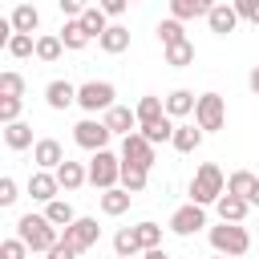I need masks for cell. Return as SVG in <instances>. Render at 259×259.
<instances>
[{
    "instance_id": "8992f818",
    "label": "cell",
    "mask_w": 259,
    "mask_h": 259,
    "mask_svg": "<svg viewBox=\"0 0 259 259\" xmlns=\"http://www.w3.org/2000/svg\"><path fill=\"white\" fill-rule=\"evenodd\" d=\"M113 97H117V89H113L109 81H85V85L77 89V105H81L85 113H105V109H113Z\"/></svg>"
},
{
    "instance_id": "9c48e42d",
    "label": "cell",
    "mask_w": 259,
    "mask_h": 259,
    "mask_svg": "<svg viewBox=\"0 0 259 259\" xmlns=\"http://www.w3.org/2000/svg\"><path fill=\"white\" fill-rule=\"evenodd\" d=\"M121 162L150 170V166L158 162V158H154V142H146L142 134H130V138H121Z\"/></svg>"
},
{
    "instance_id": "2e32d148",
    "label": "cell",
    "mask_w": 259,
    "mask_h": 259,
    "mask_svg": "<svg viewBox=\"0 0 259 259\" xmlns=\"http://www.w3.org/2000/svg\"><path fill=\"white\" fill-rule=\"evenodd\" d=\"M45 101H49V109H69V105H77V85H69V81H49V85H45Z\"/></svg>"
},
{
    "instance_id": "f1b7e54d",
    "label": "cell",
    "mask_w": 259,
    "mask_h": 259,
    "mask_svg": "<svg viewBox=\"0 0 259 259\" xmlns=\"http://www.w3.org/2000/svg\"><path fill=\"white\" fill-rule=\"evenodd\" d=\"M113 251H117L121 259H134V255L142 251V243H138V231H134V227H121V231L113 235Z\"/></svg>"
},
{
    "instance_id": "836d02e7",
    "label": "cell",
    "mask_w": 259,
    "mask_h": 259,
    "mask_svg": "<svg viewBox=\"0 0 259 259\" xmlns=\"http://www.w3.org/2000/svg\"><path fill=\"white\" fill-rule=\"evenodd\" d=\"M158 40H162V49H170V45H182L186 40V32H182V20H162L158 24Z\"/></svg>"
},
{
    "instance_id": "52a82bcc",
    "label": "cell",
    "mask_w": 259,
    "mask_h": 259,
    "mask_svg": "<svg viewBox=\"0 0 259 259\" xmlns=\"http://www.w3.org/2000/svg\"><path fill=\"white\" fill-rule=\"evenodd\" d=\"M109 125L105 121H97V117H85V121H77L73 125V142L81 146V150H89V154H97V150H105L109 146Z\"/></svg>"
},
{
    "instance_id": "f6af8a7d",
    "label": "cell",
    "mask_w": 259,
    "mask_h": 259,
    "mask_svg": "<svg viewBox=\"0 0 259 259\" xmlns=\"http://www.w3.org/2000/svg\"><path fill=\"white\" fill-rule=\"evenodd\" d=\"M45 255H49V259H77V251H73V247H69L65 239H61V243H57L53 251H45Z\"/></svg>"
},
{
    "instance_id": "ee69618b",
    "label": "cell",
    "mask_w": 259,
    "mask_h": 259,
    "mask_svg": "<svg viewBox=\"0 0 259 259\" xmlns=\"http://www.w3.org/2000/svg\"><path fill=\"white\" fill-rule=\"evenodd\" d=\"M97 8H101V12H105V16H121V12H125V8H130V0H101V4H97Z\"/></svg>"
},
{
    "instance_id": "bcb514c9",
    "label": "cell",
    "mask_w": 259,
    "mask_h": 259,
    "mask_svg": "<svg viewBox=\"0 0 259 259\" xmlns=\"http://www.w3.org/2000/svg\"><path fill=\"white\" fill-rule=\"evenodd\" d=\"M247 85H251V93H255V97H259V65H255V69H251V77H247Z\"/></svg>"
},
{
    "instance_id": "e575fe53",
    "label": "cell",
    "mask_w": 259,
    "mask_h": 259,
    "mask_svg": "<svg viewBox=\"0 0 259 259\" xmlns=\"http://www.w3.org/2000/svg\"><path fill=\"white\" fill-rule=\"evenodd\" d=\"M166 65H174V69H186V65H194V45H190V40H182V45H170V49H166Z\"/></svg>"
},
{
    "instance_id": "ffe728a7",
    "label": "cell",
    "mask_w": 259,
    "mask_h": 259,
    "mask_svg": "<svg viewBox=\"0 0 259 259\" xmlns=\"http://www.w3.org/2000/svg\"><path fill=\"white\" fill-rule=\"evenodd\" d=\"M194 105H198V97H194L190 89L166 93V117H186V113H194Z\"/></svg>"
},
{
    "instance_id": "d590c367",
    "label": "cell",
    "mask_w": 259,
    "mask_h": 259,
    "mask_svg": "<svg viewBox=\"0 0 259 259\" xmlns=\"http://www.w3.org/2000/svg\"><path fill=\"white\" fill-rule=\"evenodd\" d=\"M134 231H138V243H142V251H154V247H162V227H158V223H150V219H146V223H138Z\"/></svg>"
},
{
    "instance_id": "e0dca14e",
    "label": "cell",
    "mask_w": 259,
    "mask_h": 259,
    "mask_svg": "<svg viewBox=\"0 0 259 259\" xmlns=\"http://www.w3.org/2000/svg\"><path fill=\"white\" fill-rule=\"evenodd\" d=\"M214 210H219V223H243L247 210H251V202L239 198V194H223V198L214 202Z\"/></svg>"
},
{
    "instance_id": "ac0fdd59",
    "label": "cell",
    "mask_w": 259,
    "mask_h": 259,
    "mask_svg": "<svg viewBox=\"0 0 259 259\" xmlns=\"http://www.w3.org/2000/svg\"><path fill=\"white\" fill-rule=\"evenodd\" d=\"M134 113H138V125H150V121H162L166 117V101L158 97V93H146L138 105H134Z\"/></svg>"
},
{
    "instance_id": "ba28073f",
    "label": "cell",
    "mask_w": 259,
    "mask_h": 259,
    "mask_svg": "<svg viewBox=\"0 0 259 259\" xmlns=\"http://www.w3.org/2000/svg\"><path fill=\"white\" fill-rule=\"evenodd\" d=\"M97 235H101V227H97V219H77V223H69L65 231H61V239L81 255V251H89L93 243H97Z\"/></svg>"
},
{
    "instance_id": "d6986e66",
    "label": "cell",
    "mask_w": 259,
    "mask_h": 259,
    "mask_svg": "<svg viewBox=\"0 0 259 259\" xmlns=\"http://www.w3.org/2000/svg\"><path fill=\"white\" fill-rule=\"evenodd\" d=\"M130 202H134V194H130L125 186H113V190H101V210H105L109 219H117V214H125V210H130Z\"/></svg>"
},
{
    "instance_id": "d6a6232c",
    "label": "cell",
    "mask_w": 259,
    "mask_h": 259,
    "mask_svg": "<svg viewBox=\"0 0 259 259\" xmlns=\"http://www.w3.org/2000/svg\"><path fill=\"white\" fill-rule=\"evenodd\" d=\"M4 49H8V57H16V61H24V57H36V40H32L28 32H12V40H8Z\"/></svg>"
},
{
    "instance_id": "277c9868",
    "label": "cell",
    "mask_w": 259,
    "mask_h": 259,
    "mask_svg": "<svg viewBox=\"0 0 259 259\" xmlns=\"http://www.w3.org/2000/svg\"><path fill=\"white\" fill-rule=\"evenodd\" d=\"M89 182H93L97 190H113V186H121V158L109 154V150H97V154L89 158Z\"/></svg>"
},
{
    "instance_id": "4316f807",
    "label": "cell",
    "mask_w": 259,
    "mask_h": 259,
    "mask_svg": "<svg viewBox=\"0 0 259 259\" xmlns=\"http://www.w3.org/2000/svg\"><path fill=\"white\" fill-rule=\"evenodd\" d=\"M138 134L146 142H174V117H162V121H150V125H138Z\"/></svg>"
},
{
    "instance_id": "603a6c76",
    "label": "cell",
    "mask_w": 259,
    "mask_h": 259,
    "mask_svg": "<svg viewBox=\"0 0 259 259\" xmlns=\"http://www.w3.org/2000/svg\"><path fill=\"white\" fill-rule=\"evenodd\" d=\"M97 45H101L109 57H117V53H125V49H130V28H125V24H109V28H105V36H101Z\"/></svg>"
},
{
    "instance_id": "681fc988",
    "label": "cell",
    "mask_w": 259,
    "mask_h": 259,
    "mask_svg": "<svg viewBox=\"0 0 259 259\" xmlns=\"http://www.w3.org/2000/svg\"><path fill=\"white\" fill-rule=\"evenodd\" d=\"M130 4H142V0H130Z\"/></svg>"
},
{
    "instance_id": "1f68e13d",
    "label": "cell",
    "mask_w": 259,
    "mask_h": 259,
    "mask_svg": "<svg viewBox=\"0 0 259 259\" xmlns=\"http://www.w3.org/2000/svg\"><path fill=\"white\" fill-rule=\"evenodd\" d=\"M81 24H85V32H89V36H97V40H101V36H105V28H109V16H105V12L93 4V8H85Z\"/></svg>"
},
{
    "instance_id": "7a4b0ae2",
    "label": "cell",
    "mask_w": 259,
    "mask_h": 259,
    "mask_svg": "<svg viewBox=\"0 0 259 259\" xmlns=\"http://www.w3.org/2000/svg\"><path fill=\"white\" fill-rule=\"evenodd\" d=\"M210 247H214V255L239 259L251 251V231L243 223H219V227H210Z\"/></svg>"
},
{
    "instance_id": "f907efd6",
    "label": "cell",
    "mask_w": 259,
    "mask_h": 259,
    "mask_svg": "<svg viewBox=\"0 0 259 259\" xmlns=\"http://www.w3.org/2000/svg\"><path fill=\"white\" fill-rule=\"evenodd\" d=\"M214 259H227V255H214Z\"/></svg>"
},
{
    "instance_id": "f546056e",
    "label": "cell",
    "mask_w": 259,
    "mask_h": 259,
    "mask_svg": "<svg viewBox=\"0 0 259 259\" xmlns=\"http://www.w3.org/2000/svg\"><path fill=\"white\" fill-rule=\"evenodd\" d=\"M61 53H65V40L61 36H36V61L53 65V61H61Z\"/></svg>"
},
{
    "instance_id": "c3c4849f",
    "label": "cell",
    "mask_w": 259,
    "mask_h": 259,
    "mask_svg": "<svg viewBox=\"0 0 259 259\" xmlns=\"http://www.w3.org/2000/svg\"><path fill=\"white\" fill-rule=\"evenodd\" d=\"M247 202H251V206H259V178H255V186H251V194H247Z\"/></svg>"
},
{
    "instance_id": "8d00e7d4",
    "label": "cell",
    "mask_w": 259,
    "mask_h": 259,
    "mask_svg": "<svg viewBox=\"0 0 259 259\" xmlns=\"http://www.w3.org/2000/svg\"><path fill=\"white\" fill-rule=\"evenodd\" d=\"M251 186H255V174H251V170H235V174L227 178V194L247 198V194H251Z\"/></svg>"
},
{
    "instance_id": "6da1fadb",
    "label": "cell",
    "mask_w": 259,
    "mask_h": 259,
    "mask_svg": "<svg viewBox=\"0 0 259 259\" xmlns=\"http://www.w3.org/2000/svg\"><path fill=\"white\" fill-rule=\"evenodd\" d=\"M16 239H24L28 251H53V247L61 243V227H53L45 214H20Z\"/></svg>"
},
{
    "instance_id": "83f0119b",
    "label": "cell",
    "mask_w": 259,
    "mask_h": 259,
    "mask_svg": "<svg viewBox=\"0 0 259 259\" xmlns=\"http://www.w3.org/2000/svg\"><path fill=\"white\" fill-rule=\"evenodd\" d=\"M45 219L53 223V227H69V223H77V214H73V206L65 202V198H53V202H45Z\"/></svg>"
},
{
    "instance_id": "7dc6e473",
    "label": "cell",
    "mask_w": 259,
    "mask_h": 259,
    "mask_svg": "<svg viewBox=\"0 0 259 259\" xmlns=\"http://www.w3.org/2000/svg\"><path fill=\"white\" fill-rule=\"evenodd\" d=\"M142 259H170V255H166L162 247H154V251H142Z\"/></svg>"
},
{
    "instance_id": "f35d334b",
    "label": "cell",
    "mask_w": 259,
    "mask_h": 259,
    "mask_svg": "<svg viewBox=\"0 0 259 259\" xmlns=\"http://www.w3.org/2000/svg\"><path fill=\"white\" fill-rule=\"evenodd\" d=\"M0 121L4 125L20 121V97H0Z\"/></svg>"
},
{
    "instance_id": "b9f144b4",
    "label": "cell",
    "mask_w": 259,
    "mask_h": 259,
    "mask_svg": "<svg viewBox=\"0 0 259 259\" xmlns=\"http://www.w3.org/2000/svg\"><path fill=\"white\" fill-rule=\"evenodd\" d=\"M57 4H61L65 20H81V16H85V8H93L89 0H57Z\"/></svg>"
},
{
    "instance_id": "9a60e30c",
    "label": "cell",
    "mask_w": 259,
    "mask_h": 259,
    "mask_svg": "<svg viewBox=\"0 0 259 259\" xmlns=\"http://www.w3.org/2000/svg\"><path fill=\"white\" fill-rule=\"evenodd\" d=\"M206 24H210V32H219V36L235 32V24H239V12H235V4H214V8L206 12Z\"/></svg>"
},
{
    "instance_id": "5bb4252c",
    "label": "cell",
    "mask_w": 259,
    "mask_h": 259,
    "mask_svg": "<svg viewBox=\"0 0 259 259\" xmlns=\"http://www.w3.org/2000/svg\"><path fill=\"white\" fill-rule=\"evenodd\" d=\"M57 182H61V190H81L85 182H89V166H81V162H73V158H65L57 170Z\"/></svg>"
},
{
    "instance_id": "5b68a950",
    "label": "cell",
    "mask_w": 259,
    "mask_h": 259,
    "mask_svg": "<svg viewBox=\"0 0 259 259\" xmlns=\"http://www.w3.org/2000/svg\"><path fill=\"white\" fill-rule=\"evenodd\" d=\"M194 125H198L202 134L223 130V125H227V101H223L219 93H202L198 105H194Z\"/></svg>"
},
{
    "instance_id": "816d5d0a",
    "label": "cell",
    "mask_w": 259,
    "mask_h": 259,
    "mask_svg": "<svg viewBox=\"0 0 259 259\" xmlns=\"http://www.w3.org/2000/svg\"><path fill=\"white\" fill-rule=\"evenodd\" d=\"M113 259H121V255H113Z\"/></svg>"
},
{
    "instance_id": "d4e9b609",
    "label": "cell",
    "mask_w": 259,
    "mask_h": 259,
    "mask_svg": "<svg viewBox=\"0 0 259 259\" xmlns=\"http://www.w3.org/2000/svg\"><path fill=\"white\" fill-rule=\"evenodd\" d=\"M178 154H194L202 146V130L198 125H174V142H170Z\"/></svg>"
},
{
    "instance_id": "ab89813d",
    "label": "cell",
    "mask_w": 259,
    "mask_h": 259,
    "mask_svg": "<svg viewBox=\"0 0 259 259\" xmlns=\"http://www.w3.org/2000/svg\"><path fill=\"white\" fill-rule=\"evenodd\" d=\"M28 255V243L24 239H4L0 243V259H24Z\"/></svg>"
},
{
    "instance_id": "8fae6325",
    "label": "cell",
    "mask_w": 259,
    "mask_h": 259,
    "mask_svg": "<svg viewBox=\"0 0 259 259\" xmlns=\"http://www.w3.org/2000/svg\"><path fill=\"white\" fill-rule=\"evenodd\" d=\"M32 162H36V170H57V166L65 162V146H61L57 138H40V142L32 146Z\"/></svg>"
},
{
    "instance_id": "7c38bea8",
    "label": "cell",
    "mask_w": 259,
    "mask_h": 259,
    "mask_svg": "<svg viewBox=\"0 0 259 259\" xmlns=\"http://www.w3.org/2000/svg\"><path fill=\"white\" fill-rule=\"evenodd\" d=\"M101 121L109 125V134H121V138L138 134V113H134L130 105H113V109H105V117H101Z\"/></svg>"
},
{
    "instance_id": "74e56055",
    "label": "cell",
    "mask_w": 259,
    "mask_h": 259,
    "mask_svg": "<svg viewBox=\"0 0 259 259\" xmlns=\"http://www.w3.org/2000/svg\"><path fill=\"white\" fill-rule=\"evenodd\" d=\"M0 97H24V77L16 69L0 73Z\"/></svg>"
},
{
    "instance_id": "7bdbcfd3",
    "label": "cell",
    "mask_w": 259,
    "mask_h": 259,
    "mask_svg": "<svg viewBox=\"0 0 259 259\" xmlns=\"http://www.w3.org/2000/svg\"><path fill=\"white\" fill-rule=\"evenodd\" d=\"M16 198H20V194H16V182L4 174V178H0V206H12Z\"/></svg>"
},
{
    "instance_id": "484cf974",
    "label": "cell",
    "mask_w": 259,
    "mask_h": 259,
    "mask_svg": "<svg viewBox=\"0 0 259 259\" xmlns=\"http://www.w3.org/2000/svg\"><path fill=\"white\" fill-rule=\"evenodd\" d=\"M57 36H61V40H65V49H73V53H77V49H85V45L93 40V36L85 32V24H81V20H65V28H61Z\"/></svg>"
},
{
    "instance_id": "4fadbf2b",
    "label": "cell",
    "mask_w": 259,
    "mask_h": 259,
    "mask_svg": "<svg viewBox=\"0 0 259 259\" xmlns=\"http://www.w3.org/2000/svg\"><path fill=\"white\" fill-rule=\"evenodd\" d=\"M57 190H61V182H57L53 170H32V174H28V194H32L36 202H53Z\"/></svg>"
},
{
    "instance_id": "7402d4cb",
    "label": "cell",
    "mask_w": 259,
    "mask_h": 259,
    "mask_svg": "<svg viewBox=\"0 0 259 259\" xmlns=\"http://www.w3.org/2000/svg\"><path fill=\"white\" fill-rule=\"evenodd\" d=\"M8 20H12V28H16V32H28V36H32V32H36V24H40V12H36V4H16Z\"/></svg>"
},
{
    "instance_id": "3957f363",
    "label": "cell",
    "mask_w": 259,
    "mask_h": 259,
    "mask_svg": "<svg viewBox=\"0 0 259 259\" xmlns=\"http://www.w3.org/2000/svg\"><path fill=\"white\" fill-rule=\"evenodd\" d=\"M227 194V182H223V170L214 166V162H202L198 170H194V178H190V202H198V206H206V202H219Z\"/></svg>"
},
{
    "instance_id": "60d3db41",
    "label": "cell",
    "mask_w": 259,
    "mask_h": 259,
    "mask_svg": "<svg viewBox=\"0 0 259 259\" xmlns=\"http://www.w3.org/2000/svg\"><path fill=\"white\" fill-rule=\"evenodd\" d=\"M231 4H235L239 20H251V24L259 28V0H231Z\"/></svg>"
},
{
    "instance_id": "44dd1931",
    "label": "cell",
    "mask_w": 259,
    "mask_h": 259,
    "mask_svg": "<svg viewBox=\"0 0 259 259\" xmlns=\"http://www.w3.org/2000/svg\"><path fill=\"white\" fill-rule=\"evenodd\" d=\"M210 8H214V0H170L174 20H194V16H206Z\"/></svg>"
},
{
    "instance_id": "cb8c5ba5",
    "label": "cell",
    "mask_w": 259,
    "mask_h": 259,
    "mask_svg": "<svg viewBox=\"0 0 259 259\" xmlns=\"http://www.w3.org/2000/svg\"><path fill=\"white\" fill-rule=\"evenodd\" d=\"M4 146H8V150H28V146H36V142H32V125H28V121L4 125Z\"/></svg>"
},
{
    "instance_id": "30bf717a",
    "label": "cell",
    "mask_w": 259,
    "mask_h": 259,
    "mask_svg": "<svg viewBox=\"0 0 259 259\" xmlns=\"http://www.w3.org/2000/svg\"><path fill=\"white\" fill-rule=\"evenodd\" d=\"M202 227H206V210H202L198 202H186V206H178V210L170 214V231L182 235V239L194 235V231H202Z\"/></svg>"
},
{
    "instance_id": "4dcf8cb0",
    "label": "cell",
    "mask_w": 259,
    "mask_h": 259,
    "mask_svg": "<svg viewBox=\"0 0 259 259\" xmlns=\"http://www.w3.org/2000/svg\"><path fill=\"white\" fill-rule=\"evenodd\" d=\"M146 178H150V170H142V166H130V162H121V186H125L130 194H142V190H146Z\"/></svg>"
}]
</instances>
